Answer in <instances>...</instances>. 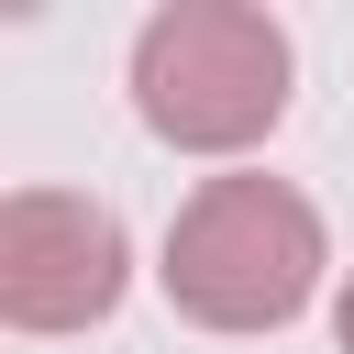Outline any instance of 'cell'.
<instances>
[{
  "label": "cell",
  "mask_w": 354,
  "mask_h": 354,
  "mask_svg": "<svg viewBox=\"0 0 354 354\" xmlns=\"http://www.w3.org/2000/svg\"><path fill=\"white\" fill-rule=\"evenodd\" d=\"M332 243H321V210L266 177V166H232V177H199L166 221V299L199 321V332H277L310 310Z\"/></svg>",
  "instance_id": "6da1fadb"
},
{
  "label": "cell",
  "mask_w": 354,
  "mask_h": 354,
  "mask_svg": "<svg viewBox=\"0 0 354 354\" xmlns=\"http://www.w3.org/2000/svg\"><path fill=\"white\" fill-rule=\"evenodd\" d=\"M133 288V243L77 188H11L0 199V321L11 332H88Z\"/></svg>",
  "instance_id": "3957f363"
},
{
  "label": "cell",
  "mask_w": 354,
  "mask_h": 354,
  "mask_svg": "<svg viewBox=\"0 0 354 354\" xmlns=\"http://www.w3.org/2000/svg\"><path fill=\"white\" fill-rule=\"evenodd\" d=\"M332 343L354 354V266H343V299H332Z\"/></svg>",
  "instance_id": "277c9868"
},
{
  "label": "cell",
  "mask_w": 354,
  "mask_h": 354,
  "mask_svg": "<svg viewBox=\"0 0 354 354\" xmlns=\"http://www.w3.org/2000/svg\"><path fill=\"white\" fill-rule=\"evenodd\" d=\"M133 111L177 155H243L288 111V33L254 0H166L133 33Z\"/></svg>",
  "instance_id": "7a4b0ae2"
}]
</instances>
